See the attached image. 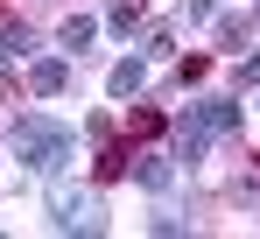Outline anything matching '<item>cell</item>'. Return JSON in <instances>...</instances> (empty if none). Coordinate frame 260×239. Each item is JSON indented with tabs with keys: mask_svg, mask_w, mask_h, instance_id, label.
I'll return each instance as SVG.
<instances>
[{
	"mask_svg": "<svg viewBox=\"0 0 260 239\" xmlns=\"http://www.w3.org/2000/svg\"><path fill=\"white\" fill-rule=\"evenodd\" d=\"M0 56H36V28H21V21H0Z\"/></svg>",
	"mask_w": 260,
	"mask_h": 239,
	"instance_id": "obj_8",
	"label": "cell"
},
{
	"mask_svg": "<svg viewBox=\"0 0 260 239\" xmlns=\"http://www.w3.org/2000/svg\"><path fill=\"white\" fill-rule=\"evenodd\" d=\"M239 84H260V49L246 56V64H239Z\"/></svg>",
	"mask_w": 260,
	"mask_h": 239,
	"instance_id": "obj_17",
	"label": "cell"
},
{
	"mask_svg": "<svg viewBox=\"0 0 260 239\" xmlns=\"http://www.w3.org/2000/svg\"><path fill=\"white\" fill-rule=\"evenodd\" d=\"M148 232H190V218H183L176 204H155V218H148Z\"/></svg>",
	"mask_w": 260,
	"mask_h": 239,
	"instance_id": "obj_13",
	"label": "cell"
},
{
	"mask_svg": "<svg viewBox=\"0 0 260 239\" xmlns=\"http://www.w3.org/2000/svg\"><path fill=\"white\" fill-rule=\"evenodd\" d=\"M141 42H148V56H162V64H169V49H176V28H169V21H148V28H141Z\"/></svg>",
	"mask_w": 260,
	"mask_h": 239,
	"instance_id": "obj_11",
	"label": "cell"
},
{
	"mask_svg": "<svg viewBox=\"0 0 260 239\" xmlns=\"http://www.w3.org/2000/svg\"><path fill=\"white\" fill-rule=\"evenodd\" d=\"M127 169H134V155L120 148V141H106V155H99V169H91V183H120Z\"/></svg>",
	"mask_w": 260,
	"mask_h": 239,
	"instance_id": "obj_7",
	"label": "cell"
},
{
	"mask_svg": "<svg viewBox=\"0 0 260 239\" xmlns=\"http://www.w3.org/2000/svg\"><path fill=\"white\" fill-rule=\"evenodd\" d=\"M49 225H56V232L91 239L106 218H99V197H91V190H78V183H63V176H56V183H49Z\"/></svg>",
	"mask_w": 260,
	"mask_h": 239,
	"instance_id": "obj_2",
	"label": "cell"
},
{
	"mask_svg": "<svg viewBox=\"0 0 260 239\" xmlns=\"http://www.w3.org/2000/svg\"><path fill=\"white\" fill-rule=\"evenodd\" d=\"M183 14L190 21H218V0H183Z\"/></svg>",
	"mask_w": 260,
	"mask_h": 239,
	"instance_id": "obj_16",
	"label": "cell"
},
{
	"mask_svg": "<svg viewBox=\"0 0 260 239\" xmlns=\"http://www.w3.org/2000/svg\"><path fill=\"white\" fill-rule=\"evenodd\" d=\"M204 71H211V56H183V64H176V78H183V84H197Z\"/></svg>",
	"mask_w": 260,
	"mask_h": 239,
	"instance_id": "obj_15",
	"label": "cell"
},
{
	"mask_svg": "<svg viewBox=\"0 0 260 239\" xmlns=\"http://www.w3.org/2000/svg\"><path fill=\"white\" fill-rule=\"evenodd\" d=\"M141 84H148V56H120L113 64V99H134Z\"/></svg>",
	"mask_w": 260,
	"mask_h": 239,
	"instance_id": "obj_6",
	"label": "cell"
},
{
	"mask_svg": "<svg viewBox=\"0 0 260 239\" xmlns=\"http://www.w3.org/2000/svg\"><path fill=\"white\" fill-rule=\"evenodd\" d=\"M7 155L28 162L36 176L56 183V176H71V134H63L49 113H28V120H14V127H7Z\"/></svg>",
	"mask_w": 260,
	"mask_h": 239,
	"instance_id": "obj_1",
	"label": "cell"
},
{
	"mask_svg": "<svg viewBox=\"0 0 260 239\" xmlns=\"http://www.w3.org/2000/svg\"><path fill=\"white\" fill-rule=\"evenodd\" d=\"M127 127H134V134H141V141H148V134H162V127H169V120L155 113V106H134V113H127Z\"/></svg>",
	"mask_w": 260,
	"mask_h": 239,
	"instance_id": "obj_14",
	"label": "cell"
},
{
	"mask_svg": "<svg viewBox=\"0 0 260 239\" xmlns=\"http://www.w3.org/2000/svg\"><path fill=\"white\" fill-rule=\"evenodd\" d=\"M211 28H218V49H225V56H232V49H246V36H253L246 21H225V14H218Z\"/></svg>",
	"mask_w": 260,
	"mask_h": 239,
	"instance_id": "obj_12",
	"label": "cell"
},
{
	"mask_svg": "<svg viewBox=\"0 0 260 239\" xmlns=\"http://www.w3.org/2000/svg\"><path fill=\"white\" fill-rule=\"evenodd\" d=\"M91 36H99V21H91V14H71V21L56 28V42H63V49H85Z\"/></svg>",
	"mask_w": 260,
	"mask_h": 239,
	"instance_id": "obj_10",
	"label": "cell"
},
{
	"mask_svg": "<svg viewBox=\"0 0 260 239\" xmlns=\"http://www.w3.org/2000/svg\"><path fill=\"white\" fill-rule=\"evenodd\" d=\"M127 176H141V190H155V197H169V190H176V162H169V155H141Z\"/></svg>",
	"mask_w": 260,
	"mask_h": 239,
	"instance_id": "obj_4",
	"label": "cell"
},
{
	"mask_svg": "<svg viewBox=\"0 0 260 239\" xmlns=\"http://www.w3.org/2000/svg\"><path fill=\"white\" fill-rule=\"evenodd\" d=\"M106 28L113 36H134L141 28V0H106Z\"/></svg>",
	"mask_w": 260,
	"mask_h": 239,
	"instance_id": "obj_9",
	"label": "cell"
},
{
	"mask_svg": "<svg viewBox=\"0 0 260 239\" xmlns=\"http://www.w3.org/2000/svg\"><path fill=\"white\" fill-rule=\"evenodd\" d=\"M190 113H197V127H204L211 141H232V134H239V106H232V99H197Z\"/></svg>",
	"mask_w": 260,
	"mask_h": 239,
	"instance_id": "obj_3",
	"label": "cell"
},
{
	"mask_svg": "<svg viewBox=\"0 0 260 239\" xmlns=\"http://www.w3.org/2000/svg\"><path fill=\"white\" fill-rule=\"evenodd\" d=\"M63 84H71V64H56V56H43V64L28 71V92H36V99H56Z\"/></svg>",
	"mask_w": 260,
	"mask_h": 239,
	"instance_id": "obj_5",
	"label": "cell"
}]
</instances>
